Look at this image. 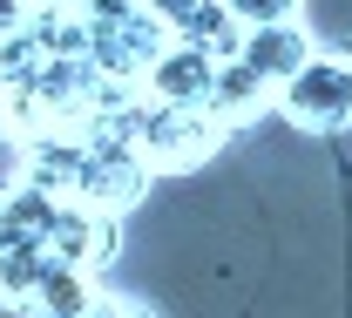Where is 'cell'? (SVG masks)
Segmentation results:
<instances>
[{"label":"cell","mask_w":352,"mask_h":318,"mask_svg":"<svg viewBox=\"0 0 352 318\" xmlns=\"http://www.w3.org/2000/svg\"><path fill=\"white\" fill-rule=\"evenodd\" d=\"M116 136L142 156V170H197L210 163V149L223 142V122L204 109V102H149L135 89L122 109H116Z\"/></svg>","instance_id":"obj_1"},{"label":"cell","mask_w":352,"mask_h":318,"mask_svg":"<svg viewBox=\"0 0 352 318\" xmlns=\"http://www.w3.org/2000/svg\"><path fill=\"white\" fill-rule=\"evenodd\" d=\"M271 109L292 129H305V136H339V129H352V61L311 54L305 68L271 95Z\"/></svg>","instance_id":"obj_2"},{"label":"cell","mask_w":352,"mask_h":318,"mask_svg":"<svg viewBox=\"0 0 352 318\" xmlns=\"http://www.w3.org/2000/svg\"><path fill=\"white\" fill-rule=\"evenodd\" d=\"M41 251L54 258V264H75V271L95 277L109 258H116V217H102V210H82V203L54 196L47 230H41Z\"/></svg>","instance_id":"obj_3"},{"label":"cell","mask_w":352,"mask_h":318,"mask_svg":"<svg viewBox=\"0 0 352 318\" xmlns=\"http://www.w3.org/2000/svg\"><path fill=\"white\" fill-rule=\"evenodd\" d=\"M318 41L305 34V21H278V27H237V47H230V61H244L251 75H258L264 89L278 95L298 68H305Z\"/></svg>","instance_id":"obj_4"},{"label":"cell","mask_w":352,"mask_h":318,"mask_svg":"<svg viewBox=\"0 0 352 318\" xmlns=\"http://www.w3.org/2000/svg\"><path fill=\"white\" fill-rule=\"evenodd\" d=\"M210 75H217V54L210 47H190V41H163V54L142 68V82L135 89L149 95V102H204L210 95Z\"/></svg>","instance_id":"obj_5"},{"label":"cell","mask_w":352,"mask_h":318,"mask_svg":"<svg viewBox=\"0 0 352 318\" xmlns=\"http://www.w3.org/2000/svg\"><path fill=\"white\" fill-rule=\"evenodd\" d=\"M204 109L217 115L223 129H237V122H258L264 109H271V89H264V82L244 68V61H230V54H223L217 75H210V95H204Z\"/></svg>","instance_id":"obj_6"},{"label":"cell","mask_w":352,"mask_h":318,"mask_svg":"<svg viewBox=\"0 0 352 318\" xmlns=\"http://www.w3.org/2000/svg\"><path fill=\"white\" fill-rule=\"evenodd\" d=\"M95 298H102V284L88 271H75V264H54V258L41 264L34 291H28V305H34V312H54V318H82Z\"/></svg>","instance_id":"obj_7"},{"label":"cell","mask_w":352,"mask_h":318,"mask_svg":"<svg viewBox=\"0 0 352 318\" xmlns=\"http://www.w3.org/2000/svg\"><path fill=\"white\" fill-rule=\"evenodd\" d=\"M237 27H278V21H298L305 0H217Z\"/></svg>","instance_id":"obj_8"},{"label":"cell","mask_w":352,"mask_h":318,"mask_svg":"<svg viewBox=\"0 0 352 318\" xmlns=\"http://www.w3.org/2000/svg\"><path fill=\"white\" fill-rule=\"evenodd\" d=\"M142 7H149V14H156V21H163V27L176 34V27H183L197 7H210V0H142Z\"/></svg>","instance_id":"obj_9"},{"label":"cell","mask_w":352,"mask_h":318,"mask_svg":"<svg viewBox=\"0 0 352 318\" xmlns=\"http://www.w3.org/2000/svg\"><path fill=\"white\" fill-rule=\"evenodd\" d=\"M28 21H34V0H0V41H7V34H21Z\"/></svg>","instance_id":"obj_10"},{"label":"cell","mask_w":352,"mask_h":318,"mask_svg":"<svg viewBox=\"0 0 352 318\" xmlns=\"http://www.w3.org/2000/svg\"><path fill=\"white\" fill-rule=\"evenodd\" d=\"M14 183H21V142H14V136H0V196H7Z\"/></svg>","instance_id":"obj_11"},{"label":"cell","mask_w":352,"mask_h":318,"mask_svg":"<svg viewBox=\"0 0 352 318\" xmlns=\"http://www.w3.org/2000/svg\"><path fill=\"white\" fill-rule=\"evenodd\" d=\"M0 318H21V298H0Z\"/></svg>","instance_id":"obj_12"},{"label":"cell","mask_w":352,"mask_h":318,"mask_svg":"<svg viewBox=\"0 0 352 318\" xmlns=\"http://www.w3.org/2000/svg\"><path fill=\"white\" fill-rule=\"evenodd\" d=\"M122 318H149V312H142V305H122Z\"/></svg>","instance_id":"obj_13"}]
</instances>
